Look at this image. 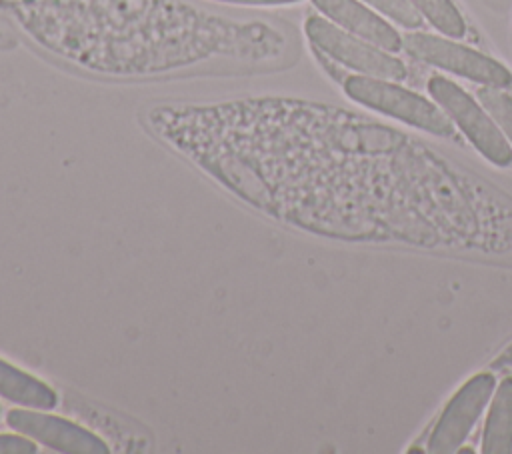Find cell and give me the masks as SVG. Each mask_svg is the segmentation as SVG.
I'll use <instances>...</instances> for the list:
<instances>
[{
	"label": "cell",
	"instance_id": "obj_8",
	"mask_svg": "<svg viewBox=\"0 0 512 454\" xmlns=\"http://www.w3.org/2000/svg\"><path fill=\"white\" fill-rule=\"evenodd\" d=\"M0 396L28 408L52 410L58 406V394L40 378L12 366L0 358Z\"/></svg>",
	"mask_w": 512,
	"mask_h": 454
},
{
	"label": "cell",
	"instance_id": "obj_6",
	"mask_svg": "<svg viewBox=\"0 0 512 454\" xmlns=\"http://www.w3.org/2000/svg\"><path fill=\"white\" fill-rule=\"evenodd\" d=\"M6 424L16 432L66 454H106V442L88 428L46 412L24 408L8 410Z\"/></svg>",
	"mask_w": 512,
	"mask_h": 454
},
{
	"label": "cell",
	"instance_id": "obj_14",
	"mask_svg": "<svg viewBox=\"0 0 512 454\" xmlns=\"http://www.w3.org/2000/svg\"><path fill=\"white\" fill-rule=\"evenodd\" d=\"M216 2L242 4V6H284V4H294L300 0H216Z\"/></svg>",
	"mask_w": 512,
	"mask_h": 454
},
{
	"label": "cell",
	"instance_id": "obj_5",
	"mask_svg": "<svg viewBox=\"0 0 512 454\" xmlns=\"http://www.w3.org/2000/svg\"><path fill=\"white\" fill-rule=\"evenodd\" d=\"M492 390V374H476L464 386H460V390L450 398L432 430V436L428 440V452L448 454L458 450L476 420L480 418V412L490 400Z\"/></svg>",
	"mask_w": 512,
	"mask_h": 454
},
{
	"label": "cell",
	"instance_id": "obj_9",
	"mask_svg": "<svg viewBox=\"0 0 512 454\" xmlns=\"http://www.w3.org/2000/svg\"><path fill=\"white\" fill-rule=\"evenodd\" d=\"M484 454L512 452V378H504L490 404L482 436Z\"/></svg>",
	"mask_w": 512,
	"mask_h": 454
},
{
	"label": "cell",
	"instance_id": "obj_3",
	"mask_svg": "<svg viewBox=\"0 0 512 454\" xmlns=\"http://www.w3.org/2000/svg\"><path fill=\"white\" fill-rule=\"evenodd\" d=\"M402 48L412 58L454 72L468 80L480 82L484 86L506 88L512 84V72L504 64L496 62L494 58L478 50H472L468 46L450 42L434 34L410 32L402 38Z\"/></svg>",
	"mask_w": 512,
	"mask_h": 454
},
{
	"label": "cell",
	"instance_id": "obj_10",
	"mask_svg": "<svg viewBox=\"0 0 512 454\" xmlns=\"http://www.w3.org/2000/svg\"><path fill=\"white\" fill-rule=\"evenodd\" d=\"M420 16H424L436 30L450 38H462L466 34V22L460 16L452 0H408Z\"/></svg>",
	"mask_w": 512,
	"mask_h": 454
},
{
	"label": "cell",
	"instance_id": "obj_12",
	"mask_svg": "<svg viewBox=\"0 0 512 454\" xmlns=\"http://www.w3.org/2000/svg\"><path fill=\"white\" fill-rule=\"evenodd\" d=\"M370 6H374L384 16L392 18L394 22L406 26V28H418L422 24L420 12L408 2V0H364Z\"/></svg>",
	"mask_w": 512,
	"mask_h": 454
},
{
	"label": "cell",
	"instance_id": "obj_1",
	"mask_svg": "<svg viewBox=\"0 0 512 454\" xmlns=\"http://www.w3.org/2000/svg\"><path fill=\"white\" fill-rule=\"evenodd\" d=\"M346 94L376 112L398 118L414 128L436 136H452L454 124L448 114L424 96L410 92L390 80L374 76H350L344 82Z\"/></svg>",
	"mask_w": 512,
	"mask_h": 454
},
{
	"label": "cell",
	"instance_id": "obj_2",
	"mask_svg": "<svg viewBox=\"0 0 512 454\" xmlns=\"http://www.w3.org/2000/svg\"><path fill=\"white\" fill-rule=\"evenodd\" d=\"M428 92L482 156L496 166H508L512 162V148L502 130L468 92L444 76H432L428 80Z\"/></svg>",
	"mask_w": 512,
	"mask_h": 454
},
{
	"label": "cell",
	"instance_id": "obj_13",
	"mask_svg": "<svg viewBox=\"0 0 512 454\" xmlns=\"http://www.w3.org/2000/svg\"><path fill=\"white\" fill-rule=\"evenodd\" d=\"M38 448L28 436L0 434V454H34Z\"/></svg>",
	"mask_w": 512,
	"mask_h": 454
},
{
	"label": "cell",
	"instance_id": "obj_11",
	"mask_svg": "<svg viewBox=\"0 0 512 454\" xmlns=\"http://www.w3.org/2000/svg\"><path fill=\"white\" fill-rule=\"evenodd\" d=\"M482 106L488 110V114L494 118L498 128L506 134V138L512 142V96L502 92L496 86H484L478 92Z\"/></svg>",
	"mask_w": 512,
	"mask_h": 454
},
{
	"label": "cell",
	"instance_id": "obj_7",
	"mask_svg": "<svg viewBox=\"0 0 512 454\" xmlns=\"http://www.w3.org/2000/svg\"><path fill=\"white\" fill-rule=\"evenodd\" d=\"M312 4L338 26L386 52H398L402 48L400 34L358 0H312Z\"/></svg>",
	"mask_w": 512,
	"mask_h": 454
},
{
	"label": "cell",
	"instance_id": "obj_4",
	"mask_svg": "<svg viewBox=\"0 0 512 454\" xmlns=\"http://www.w3.org/2000/svg\"><path fill=\"white\" fill-rule=\"evenodd\" d=\"M304 30L316 48L364 76L384 80H402L406 76V66L398 58L352 32H344L326 18L310 16Z\"/></svg>",
	"mask_w": 512,
	"mask_h": 454
}]
</instances>
